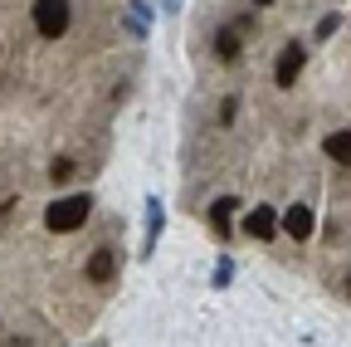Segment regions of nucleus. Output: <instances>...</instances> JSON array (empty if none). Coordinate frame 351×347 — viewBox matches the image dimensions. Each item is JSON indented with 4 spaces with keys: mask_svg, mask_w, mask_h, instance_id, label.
<instances>
[{
    "mask_svg": "<svg viewBox=\"0 0 351 347\" xmlns=\"http://www.w3.org/2000/svg\"><path fill=\"white\" fill-rule=\"evenodd\" d=\"M88 210H93V201H88V196L54 201V205H49V215H44V225H49V230H59V235H69V230H78V225L88 221Z\"/></svg>",
    "mask_w": 351,
    "mask_h": 347,
    "instance_id": "1",
    "label": "nucleus"
},
{
    "mask_svg": "<svg viewBox=\"0 0 351 347\" xmlns=\"http://www.w3.org/2000/svg\"><path fill=\"white\" fill-rule=\"evenodd\" d=\"M34 30L44 39H59L69 30V0H34Z\"/></svg>",
    "mask_w": 351,
    "mask_h": 347,
    "instance_id": "2",
    "label": "nucleus"
},
{
    "mask_svg": "<svg viewBox=\"0 0 351 347\" xmlns=\"http://www.w3.org/2000/svg\"><path fill=\"white\" fill-rule=\"evenodd\" d=\"M302 59H307V54H302L298 45H288V49L278 54V69H274V78H278V89H293V78L302 74Z\"/></svg>",
    "mask_w": 351,
    "mask_h": 347,
    "instance_id": "3",
    "label": "nucleus"
},
{
    "mask_svg": "<svg viewBox=\"0 0 351 347\" xmlns=\"http://www.w3.org/2000/svg\"><path fill=\"white\" fill-rule=\"evenodd\" d=\"M244 230H249L254 240H274V230H278V215H274L269 205H254V210H249V221H244Z\"/></svg>",
    "mask_w": 351,
    "mask_h": 347,
    "instance_id": "4",
    "label": "nucleus"
},
{
    "mask_svg": "<svg viewBox=\"0 0 351 347\" xmlns=\"http://www.w3.org/2000/svg\"><path fill=\"white\" fill-rule=\"evenodd\" d=\"M234 210H239V201H234V196H219V201L210 205V225H215V235H219V240H230V215H234Z\"/></svg>",
    "mask_w": 351,
    "mask_h": 347,
    "instance_id": "5",
    "label": "nucleus"
},
{
    "mask_svg": "<svg viewBox=\"0 0 351 347\" xmlns=\"http://www.w3.org/2000/svg\"><path fill=\"white\" fill-rule=\"evenodd\" d=\"M283 230H288L293 240H307V235H313V210H307V205H293V210L283 215Z\"/></svg>",
    "mask_w": 351,
    "mask_h": 347,
    "instance_id": "6",
    "label": "nucleus"
},
{
    "mask_svg": "<svg viewBox=\"0 0 351 347\" xmlns=\"http://www.w3.org/2000/svg\"><path fill=\"white\" fill-rule=\"evenodd\" d=\"M112 274H117V254H112V249H98L93 259H88V279L103 284V279H112Z\"/></svg>",
    "mask_w": 351,
    "mask_h": 347,
    "instance_id": "7",
    "label": "nucleus"
},
{
    "mask_svg": "<svg viewBox=\"0 0 351 347\" xmlns=\"http://www.w3.org/2000/svg\"><path fill=\"white\" fill-rule=\"evenodd\" d=\"M215 54L225 64H234L239 59V30H215Z\"/></svg>",
    "mask_w": 351,
    "mask_h": 347,
    "instance_id": "8",
    "label": "nucleus"
},
{
    "mask_svg": "<svg viewBox=\"0 0 351 347\" xmlns=\"http://www.w3.org/2000/svg\"><path fill=\"white\" fill-rule=\"evenodd\" d=\"M327 157L341 161V166H351V133H332L327 137Z\"/></svg>",
    "mask_w": 351,
    "mask_h": 347,
    "instance_id": "9",
    "label": "nucleus"
},
{
    "mask_svg": "<svg viewBox=\"0 0 351 347\" xmlns=\"http://www.w3.org/2000/svg\"><path fill=\"white\" fill-rule=\"evenodd\" d=\"M156 235H161V201H147V249L142 254H152Z\"/></svg>",
    "mask_w": 351,
    "mask_h": 347,
    "instance_id": "10",
    "label": "nucleus"
},
{
    "mask_svg": "<svg viewBox=\"0 0 351 347\" xmlns=\"http://www.w3.org/2000/svg\"><path fill=\"white\" fill-rule=\"evenodd\" d=\"M49 177H54V181H69V177H78V166H73L69 157H54V166H49Z\"/></svg>",
    "mask_w": 351,
    "mask_h": 347,
    "instance_id": "11",
    "label": "nucleus"
},
{
    "mask_svg": "<svg viewBox=\"0 0 351 347\" xmlns=\"http://www.w3.org/2000/svg\"><path fill=\"white\" fill-rule=\"evenodd\" d=\"M230 274H234V265H230V259H219V269H215V284H230Z\"/></svg>",
    "mask_w": 351,
    "mask_h": 347,
    "instance_id": "12",
    "label": "nucleus"
},
{
    "mask_svg": "<svg viewBox=\"0 0 351 347\" xmlns=\"http://www.w3.org/2000/svg\"><path fill=\"white\" fill-rule=\"evenodd\" d=\"M337 25H341V20H337V15H327V20L317 25V39H332V30H337Z\"/></svg>",
    "mask_w": 351,
    "mask_h": 347,
    "instance_id": "13",
    "label": "nucleus"
},
{
    "mask_svg": "<svg viewBox=\"0 0 351 347\" xmlns=\"http://www.w3.org/2000/svg\"><path fill=\"white\" fill-rule=\"evenodd\" d=\"M5 210H10V201H0V221H5Z\"/></svg>",
    "mask_w": 351,
    "mask_h": 347,
    "instance_id": "14",
    "label": "nucleus"
},
{
    "mask_svg": "<svg viewBox=\"0 0 351 347\" xmlns=\"http://www.w3.org/2000/svg\"><path fill=\"white\" fill-rule=\"evenodd\" d=\"M254 5H269V0H254Z\"/></svg>",
    "mask_w": 351,
    "mask_h": 347,
    "instance_id": "15",
    "label": "nucleus"
},
{
    "mask_svg": "<svg viewBox=\"0 0 351 347\" xmlns=\"http://www.w3.org/2000/svg\"><path fill=\"white\" fill-rule=\"evenodd\" d=\"M346 293H351V279H346Z\"/></svg>",
    "mask_w": 351,
    "mask_h": 347,
    "instance_id": "16",
    "label": "nucleus"
}]
</instances>
